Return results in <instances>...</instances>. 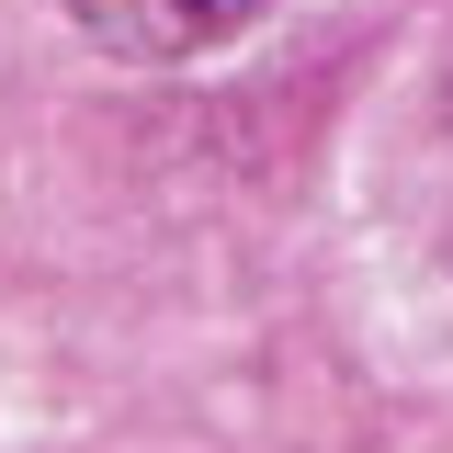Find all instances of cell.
Segmentation results:
<instances>
[{"instance_id": "1", "label": "cell", "mask_w": 453, "mask_h": 453, "mask_svg": "<svg viewBox=\"0 0 453 453\" xmlns=\"http://www.w3.org/2000/svg\"><path fill=\"white\" fill-rule=\"evenodd\" d=\"M68 12H80L113 57H159V68H181V57H216V46H238L250 23H273L283 0H68Z\"/></svg>"}]
</instances>
